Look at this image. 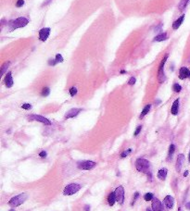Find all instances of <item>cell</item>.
<instances>
[{
    "label": "cell",
    "mask_w": 190,
    "mask_h": 211,
    "mask_svg": "<svg viewBox=\"0 0 190 211\" xmlns=\"http://www.w3.org/2000/svg\"><path fill=\"white\" fill-rule=\"evenodd\" d=\"M28 22H29V19L27 18L19 17V18H17L15 19H12V21H9L8 22V25L9 29H10V31H13V30H16V29H19V28L25 27L28 24Z\"/></svg>",
    "instance_id": "obj_1"
},
{
    "label": "cell",
    "mask_w": 190,
    "mask_h": 211,
    "mask_svg": "<svg viewBox=\"0 0 190 211\" xmlns=\"http://www.w3.org/2000/svg\"><path fill=\"white\" fill-rule=\"evenodd\" d=\"M136 168L139 172L148 173L149 168H150V163L146 158H139L136 160Z\"/></svg>",
    "instance_id": "obj_2"
},
{
    "label": "cell",
    "mask_w": 190,
    "mask_h": 211,
    "mask_svg": "<svg viewBox=\"0 0 190 211\" xmlns=\"http://www.w3.org/2000/svg\"><path fill=\"white\" fill-rule=\"evenodd\" d=\"M28 198V195L26 194H21L16 196H13L10 200L8 201V205L12 208H17L19 205L23 204Z\"/></svg>",
    "instance_id": "obj_3"
},
{
    "label": "cell",
    "mask_w": 190,
    "mask_h": 211,
    "mask_svg": "<svg viewBox=\"0 0 190 211\" xmlns=\"http://www.w3.org/2000/svg\"><path fill=\"white\" fill-rule=\"evenodd\" d=\"M168 56H169L168 54L165 55L163 59L161 60V64H159V70H158V80H159V83H163L165 80H166V77H165V74H164V65H165V63H166V61H167Z\"/></svg>",
    "instance_id": "obj_4"
},
{
    "label": "cell",
    "mask_w": 190,
    "mask_h": 211,
    "mask_svg": "<svg viewBox=\"0 0 190 211\" xmlns=\"http://www.w3.org/2000/svg\"><path fill=\"white\" fill-rule=\"evenodd\" d=\"M81 189V185L78 183H71L68 184L63 190V194L64 195H72L79 192Z\"/></svg>",
    "instance_id": "obj_5"
},
{
    "label": "cell",
    "mask_w": 190,
    "mask_h": 211,
    "mask_svg": "<svg viewBox=\"0 0 190 211\" xmlns=\"http://www.w3.org/2000/svg\"><path fill=\"white\" fill-rule=\"evenodd\" d=\"M97 163L91 161V160H84V161H79L77 163V167L80 169H84V170H89L92 169L96 167Z\"/></svg>",
    "instance_id": "obj_6"
},
{
    "label": "cell",
    "mask_w": 190,
    "mask_h": 211,
    "mask_svg": "<svg viewBox=\"0 0 190 211\" xmlns=\"http://www.w3.org/2000/svg\"><path fill=\"white\" fill-rule=\"evenodd\" d=\"M28 119L29 120H35V121H39L45 125H51V121L48 119L45 118L41 115H36V114H32L28 116Z\"/></svg>",
    "instance_id": "obj_7"
},
{
    "label": "cell",
    "mask_w": 190,
    "mask_h": 211,
    "mask_svg": "<svg viewBox=\"0 0 190 211\" xmlns=\"http://www.w3.org/2000/svg\"><path fill=\"white\" fill-rule=\"evenodd\" d=\"M116 201L120 205H123L124 202V188L122 186H118L114 191Z\"/></svg>",
    "instance_id": "obj_8"
},
{
    "label": "cell",
    "mask_w": 190,
    "mask_h": 211,
    "mask_svg": "<svg viewBox=\"0 0 190 211\" xmlns=\"http://www.w3.org/2000/svg\"><path fill=\"white\" fill-rule=\"evenodd\" d=\"M49 33H50V28H43L39 31V39L40 41L42 42H45L47 41L48 36H49Z\"/></svg>",
    "instance_id": "obj_9"
},
{
    "label": "cell",
    "mask_w": 190,
    "mask_h": 211,
    "mask_svg": "<svg viewBox=\"0 0 190 211\" xmlns=\"http://www.w3.org/2000/svg\"><path fill=\"white\" fill-rule=\"evenodd\" d=\"M81 111H82V108H72V109H70L66 114H65L64 118L65 119L74 118V117H76L77 115H79V113Z\"/></svg>",
    "instance_id": "obj_10"
},
{
    "label": "cell",
    "mask_w": 190,
    "mask_h": 211,
    "mask_svg": "<svg viewBox=\"0 0 190 211\" xmlns=\"http://www.w3.org/2000/svg\"><path fill=\"white\" fill-rule=\"evenodd\" d=\"M151 207H152L153 211H163L162 204H161V202L158 198H155V197L153 198Z\"/></svg>",
    "instance_id": "obj_11"
},
{
    "label": "cell",
    "mask_w": 190,
    "mask_h": 211,
    "mask_svg": "<svg viewBox=\"0 0 190 211\" xmlns=\"http://www.w3.org/2000/svg\"><path fill=\"white\" fill-rule=\"evenodd\" d=\"M163 204L165 205V207L169 209H172L173 208L174 205V198L172 196V195H167L166 197L164 198L163 200Z\"/></svg>",
    "instance_id": "obj_12"
},
{
    "label": "cell",
    "mask_w": 190,
    "mask_h": 211,
    "mask_svg": "<svg viewBox=\"0 0 190 211\" xmlns=\"http://www.w3.org/2000/svg\"><path fill=\"white\" fill-rule=\"evenodd\" d=\"M184 155L183 154L178 155L177 160H176V164H175V169H176L177 172L181 171V169H182V166H183V163H184Z\"/></svg>",
    "instance_id": "obj_13"
},
{
    "label": "cell",
    "mask_w": 190,
    "mask_h": 211,
    "mask_svg": "<svg viewBox=\"0 0 190 211\" xmlns=\"http://www.w3.org/2000/svg\"><path fill=\"white\" fill-rule=\"evenodd\" d=\"M190 76V70L186 68V67H182L179 70V78L181 80H184L186 78H188Z\"/></svg>",
    "instance_id": "obj_14"
},
{
    "label": "cell",
    "mask_w": 190,
    "mask_h": 211,
    "mask_svg": "<svg viewBox=\"0 0 190 211\" xmlns=\"http://www.w3.org/2000/svg\"><path fill=\"white\" fill-rule=\"evenodd\" d=\"M5 84L8 88H11L13 86V78H12V74L10 71H8L5 77Z\"/></svg>",
    "instance_id": "obj_15"
},
{
    "label": "cell",
    "mask_w": 190,
    "mask_h": 211,
    "mask_svg": "<svg viewBox=\"0 0 190 211\" xmlns=\"http://www.w3.org/2000/svg\"><path fill=\"white\" fill-rule=\"evenodd\" d=\"M167 173H168V170L167 169H161L158 171V178L161 180H166V177H167Z\"/></svg>",
    "instance_id": "obj_16"
},
{
    "label": "cell",
    "mask_w": 190,
    "mask_h": 211,
    "mask_svg": "<svg viewBox=\"0 0 190 211\" xmlns=\"http://www.w3.org/2000/svg\"><path fill=\"white\" fill-rule=\"evenodd\" d=\"M178 110H179V98L176 99L175 101L173 103V106H172V108H171V112L173 115H177L178 114Z\"/></svg>",
    "instance_id": "obj_17"
},
{
    "label": "cell",
    "mask_w": 190,
    "mask_h": 211,
    "mask_svg": "<svg viewBox=\"0 0 190 211\" xmlns=\"http://www.w3.org/2000/svg\"><path fill=\"white\" fill-rule=\"evenodd\" d=\"M184 19V15H182L181 17L178 18L176 21L173 22V30H177L180 26H181V24L183 23Z\"/></svg>",
    "instance_id": "obj_18"
},
{
    "label": "cell",
    "mask_w": 190,
    "mask_h": 211,
    "mask_svg": "<svg viewBox=\"0 0 190 211\" xmlns=\"http://www.w3.org/2000/svg\"><path fill=\"white\" fill-rule=\"evenodd\" d=\"M168 39V34L166 33H162L161 34L157 35L156 37L153 39L154 42H162V41H165V40Z\"/></svg>",
    "instance_id": "obj_19"
},
{
    "label": "cell",
    "mask_w": 190,
    "mask_h": 211,
    "mask_svg": "<svg viewBox=\"0 0 190 211\" xmlns=\"http://www.w3.org/2000/svg\"><path fill=\"white\" fill-rule=\"evenodd\" d=\"M115 202H117V201H116V196H115L114 192H111V194H109V196H108V203H109V205H111V207H113V205H115Z\"/></svg>",
    "instance_id": "obj_20"
},
{
    "label": "cell",
    "mask_w": 190,
    "mask_h": 211,
    "mask_svg": "<svg viewBox=\"0 0 190 211\" xmlns=\"http://www.w3.org/2000/svg\"><path fill=\"white\" fill-rule=\"evenodd\" d=\"M150 108H151V105L150 104H148V105H147L146 107L144 108V109L142 110V112H141V114H140V119H143L145 116H146V115L149 112V110H150Z\"/></svg>",
    "instance_id": "obj_21"
},
{
    "label": "cell",
    "mask_w": 190,
    "mask_h": 211,
    "mask_svg": "<svg viewBox=\"0 0 190 211\" xmlns=\"http://www.w3.org/2000/svg\"><path fill=\"white\" fill-rule=\"evenodd\" d=\"M174 151H175V145L172 144L171 145H170V147H169V158H168V160H170V158H172Z\"/></svg>",
    "instance_id": "obj_22"
},
{
    "label": "cell",
    "mask_w": 190,
    "mask_h": 211,
    "mask_svg": "<svg viewBox=\"0 0 190 211\" xmlns=\"http://www.w3.org/2000/svg\"><path fill=\"white\" fill-rule=\"evenodd\" d=\"M9 65H10V62H9V61L4 63V65L2 66V68H1V75H2V76H3L5 73H6V71L8 70V68L9 67Z\"/></svg>",
    "instance_id": "obj_23"
},
{
    "label": "cell",
    "mask_w": 190,
    "mask_h": 211,
    "mask_svg": "<svg viewBox=\"0 0 190 211\" xmlns=\"http://www.w3.org/2000/svg\"><path fill=\"white\" fill-rule=\"evenodd\" d=\"M153 198H154V194L152 193H147L144 195V199H145V201H147V202H148V201H152Z\"/></svg>",
    "instance_id": "obj_24"
},
{
    "label": "cell",
    "mask_w": 190,
    "mask_h": 211,
    "mask_svg": "<svg viewBox=\"0 0 190 211\" xmlns=\"http://www.w3.org/2000/svg\"><path fill=\"white\" fill-rule=\"evenodd\" d=\"M188 2H189V0H181V2H180V4H179L180 10H183V9L187 7V5Z\"/></svg>",
    "instance_id": "obj_25"
},
{
    "label": "cell",
    "mask_w": 190,
    "mask_h": 211,
    "mask_svg": "<svg viewBox=\"0 0 190 211\" xmlns=\"http://www.w3.org/2000/svg\"><path fill=\"white\" fill-rule=\"evenodd\" d=\"M173 90L175 93H180V92H181V90H182V86L179 83H174L173 85Z\"/></svg>",
    "instance_id": "obj_26"
},
{
    "label": "cell",
    "mask_w": 190,
    "mask_h": 211,
    "mask_svg": "<svg viewBox=\"0 0 190 211\" xmlns=\"http://www.w3.org/2000/svg\"><path fill=\"white\" fill-rule=\"evenodd\" d=\"M49 94H50V89L48 87H44L41 92L42 96H47V95H49Z\"/></svg>",
    "instance_id": "obj_27"
},
{
    "label": "cell",
    "mask_w": 190,
    "mask_h": 211,
    "mask_svg": "<svg viewBox=\"0 0 190 211\" xmlns=\"http://www.w3.org/2000/svg\"><path fill=\"white\" fill-rule=\"evenodd\" d=\"M132 152V148H129V149H127V150H125V151H123L122 154H121V158H126L127 155Z\"/></svg>",
    "instance_id": "obj_28"
},
{
    "label": "cell",
    "mask_w": 190,
    "mask_h": 211,
    "mask_svg": "<svg viewBox=\"0 0 190 211\" xmlns=\"http://www.w3.org/2000/svg\"><path fill=\"white\" fill-rule=\"evenodd\" d=\"M70 94L72 95V96H74V95H76V94H77V88L76 87H72L71 89H70Z\"/></svg>",
    "instance_id": "obj_29"
},
{
    "label": "cell",
    "mask_w": 190,
    "mask_h": 211,
    "mask_svg": "<svg viewBox=\"0 0 190 211\" xmlns=\"http://www.w3.org/2000/svg\"><path fill=\"white\" fill-rule=\"evenodd\" d=\"M22 108L25 109V110H29V109L32 108V105L31 104H28V103H25V104H23L22 106Z\"/></svg>",
    "instance_id": "obj_30"
},
{
    "label": "cell",
    "mask_w": 190,
    "mask_h": 211,
    "mask_svg": "<svg viewBox=\"0 0 190 211\" xmlns=\"http://www.w3.org/2000/svg\"><path fill=\"white\" fill-rule=\"evenodd\" d=\"M56 61H57L58 63L62 62V61H63V58H62V56H61V54H57V56H56Z\"/></svg>",
    "instance_id": "obj_31"
},
{
    "label": "cell",
    "mask_w": 190,
    "mask_h": 211,
    "mask_svg": "<svg viewBox=\"0 0 190 211\" xmlns=\"http://www.w3.org/2000/svg\"><path fill=\"white\" fill-rule=\"evenodd\" d=\"M141 130H142V125H139V126L136 129V132H134V136H137V135L140 133V132H141Z\"/></svg>",
    "instance_id": "obj_32"
},
{
    "label": "cell",
    "mask_w": 190,
    "mask_h": 211,
    "mask_svg": "<svg viewBox=\"0 0 190 211\" xmlns=\"http://www.w3.org/2000/svg\"><path fill=\"white\" fill-rule=\"evenodd\" d=\"M24 5V0H18L17 3H16V7L17 8H21Z\"/></svg>",
    "instance_id": "obj_33"
},
{
    "label": "cell",
    "mask_w": 190,
    "mask_h": 211,
    "mask_svg": "<svg viewBox=\"0 0 190 211\" xmlns=\"http://www.w3.org/2000/svg\"><path fill=\"white\" fill-rule=\"evenodd\" d=\"M136 78H134V77H131V78H130V80H129V82H128V84L129 85H134V83H136Z\"/></svg>",
    "instance_id": "obj_34"
},
{
    "label": "cell",
    "mask_w": 190,
    "mask_h": 211,
    "mask_svg": "<svg viewBox=\"0 0 190 211\" xmlns=\"http://www.w3.org/2000/svg\"><path fill=\"white\" fill-rule=\"evenodd\" d=\"M134 200H133V202H132V205H134V203H136V201L137 200V198L139 197V193L138 192H136L134 193Z\"/></svg>",
    "instance_id": "obj_35"
},
{
    "label": "cell",
    "mask_w": 190,
    "mask_h": 211,
    "mask_svg": "<svg viewBox=\"0 0 190 211\" xmlns=\"http://www.w3.org/2000/svg\"><path fill=\"white\" fill-rule=\"evenodd\" d=\"M58 62L56 61V59H50V60H49V61H48V64L49 65H50V66H55V65H56Z\"/></svg>",
    "instance_id": "obj_36"
},
{
    "label": "cell",
    "mask_w": 190,
    "mask_h": 211,
    "mask_svg": "<svg viewBox=\"0 0 190 211\" xmlns=\"http://www.w3.org/2000/svg\"><path fill=\"white\" fill-rule=\"evenodd\" d=\"M47 152L46 151H41V152H40L39 153V157L40 158H46L47 157Z\"/></svg>",
    "instance_id": "obj_37"
},
{
    "label": "cell",
    "mask_w": 190,
    "mask_h": 211,
    "mask_svg": "<svg viewBox=\"0 0 190 211\" xmlns=\"http://www.w3.org/2000/svg\"><path fill=\"white\" fill-rule=\"evenodd\" d=\"M147 175H148V182H152V174H151V172H148L147 173Z\"/></svg>",
    "instance_id": "obj_38"
},
{
    "label": "cell",
    "mask_w": 190,
    "mask_h": 211,
    "mask_svg": "<svg viewBox=\"0 0 190 211\" xmlns=\"http://www.w3.org/2000/svg\"><path fill=\"white\" fill-rule=\"evenodd\" d=\"M84 211H90V205H84Z\"/></svg>",
    "instance_id": "obj_39"
},
{
    "label": "cell",
    "mask_w": 190,
    "mask_h": 211,
    "mask_svg": "<svg viewBox=\"0 0 190 211\" xmlns=\"http://www.w3.org/2000/svg\"><path fill=\"white\" fill-rule=\"evenodd\" d=\"M186 208L188 209V210H190V202H188V203L186 204Z\"/></svg>",
    "instance_id": "obj_40"
},
{
    "label": "cell",
    "mask_w": 190,
    "mask_h": 211,
    "mask_svg": "<svg viewBox=\"0 0 190 211\" xmlns=\"http://www.w3.org/2000/svg\"><path fill=\"white\" fill-rule=\"evenodd\" d=\"M187 175H188V170H187V171H184V177H187Z\"/></svg>",
    "instance_id": "obj_41"
},
{
    "label": "cell",
    "mask_w": 190,
    "mask_h": 211,
    "mask_svg": "<svg viewBox=\"0 0 190 211\" xmlns=\"http://www.w3.org/2000/svg\"><path fill=\"white\" fill-rule=\"evenodd\" d=\"M121 73H122V74H124V73H126V71H125V70H122Z\"/></svg>",
    "instance_id": "obj_42"
},
{
    "label": "cell",
    "mask_w": 190,
    "mask_h": 211,
    "mask_svg": "<svg viewBox=\"0 0 190 211\" xmlns=\"http://www.w3.org/2000/svg\"><path fill=\"white\" fill-rule=\"evenodd\" d=\"M188 160H189V162H190V152H189V155H188Z\"/></svg>",
    "instance_id": "obj_43"
},
{
    "label": "cell",
    "mask_w": 190,
    "mask_h": 211,
    "mask_svg": "<svg viewBox=\"0 0 190 211\" xmlns=\"http://www.w3.org/2000/svg\"><path fill=\"white\" fill-rule=\"evenodd\" d=\"M178 211H183V210H182V208H178Z\"/></svg>",
    "instance_id": "obj_44"
},
{
    "label": "cell",
    "mask_w": 190,
    "mask_h": 211,
    "mask_svg": "<svg viewBox=\"0 0 190 211\" xmlns=\"http://www.w3.org/2000/svg\"><path fill=\"white\" fill-rule=\"evenodd\" d=\"M147 211H152V210L150 208H147Z\"/></svg>",
    "instance_id": "obj_45"
},
{
    "label": "cell",
    "mask_w": 190,
    "mask_h": 211,
    "mask_svg": "<svg viewBox=\"0 0 190 211\" xmlns=\"http://www.w3.org/2000/svg\"><path fill=\"white\" fill-rule=\"evenodd\" d=\"M9 211H15L14 209H10V210H9Z\"/></svg>",
    "instance_id": "obj_46"
},
{
    "label": "cell",
    "mask_w": 190,
    "mask_h": 211,
    "mask_svg": "<svg viewBox=\"0 0 190 211\" xmlns=\"http://www.w3.org/2000/svg\"><path fill=\"white\" fill-rule=\"evenodd\" d=\"M189 77H190V76H189Z\"/></svg>",
    "instance_id": "obj_47"
}]
</instances>
